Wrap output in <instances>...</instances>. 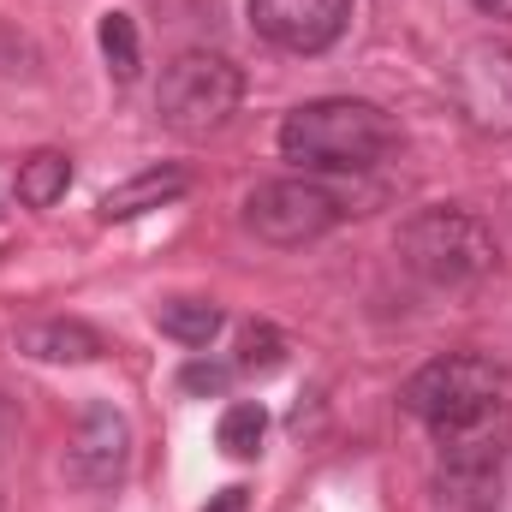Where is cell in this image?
<instances>
[{
  "label": "cell",
  "mask_w": 512,
  "mask_h": 512,
  "mask_svg": "<svg viewBox=\"0 0 512 512\" xmlns=\"http://www.w3.org/2000/svg\"><path fill=\"white\" fill-rule=\"evenodd\" d=\"M387 149H393V120L358 96L304 102L280 126V155L298 161L304 173H370Z\"/></svg>",
  "instance_id": "6da1fadb"
},
{
  "label": "cell",
  "mask_w": 512,
  "mask_h": 512,
  "mask_svg": "<svg viewBox=\"0 0 512 512\" xmlns=\"http://www.w3.org/2000/svg\"><path fill=\"white\" fill-rule=\"evenodd\" d=\"M399 256H405V268H417L435 286H471L495 268V233L471 209L435 203L399 227Z\"/></svg>",
  "instance_id": "7a4b0ae2"
},
{
  "label": "cell",
  "mask_w": 512,
  "mask_h": 512,
  "mask_svg": "<svg viewBox=\"0 0 512 512\" xmlns=\"http://www.w3.org/2000/svg\"><path fill=\"white\" fill-rule=\"evenodd\" d=\"M245 102V72L221 54H179L167 72H161V90H155V108L161 120L185 137H209L221 131Z\"/></svg>",
  "instance_id": "3957f363"
},
{
  "label": "cell",
  "mask_w": 512,
  "mask_h": 512,
  "mask_svg": "<svg viewBox=\"0 0 512 512\" xmlns=\"http://www.w3.org/2000/svg\"><path fill=\"white\" fill-rule=\"evenodd\" d=\"M495 405H507V376L477 352H447L405 382V411L423 417L429 429H453V423L483 417Z\"/></svg>",
  "instance_id": "277c9868"
},
{
  "label": "cell",
  "mask_w": 512,
  "mask_h": 512,
  "mask_svg": "<svg viewBox=\"0 0 512 512\" xmlns=\"http://www.w3.org/2000/svg\"><path fill=\"white\" fill-rule=\"evenodd\" d=\"M340 197L316 179H268L245 197V221H251L256 239L268 245H310L322 239L334 221H340Z\"/></svg>",
  "instance_id": "5b68a950"
},
{
  "label": "cell",
  "mask_w": 512,
  "mask_h": 512,
  "mask_svg": "<svg viewBox=\"0 0 512 512\" xmlns=\"http://www.w3.org/2000/svg\"><path fill=\"white\" fill-rule=\"evenodd\" d=\"M453 96H459V114L477 131L512 137V48L471 42L453 66Z\"/></svg>",
  "instance_id": "8992f818"
},
{
  "label": "cell",
  "mask_w": 512,
  "mask_h": 512,
  "mask_svg": "<svg viewBox=\"0 0 512 512\" xmlns=\"http://www.w3.org/2000/svg\"><path fill=\"white\" fill-rule=\"evenodd\" d=\"M131 459V423L114 405H84L66 441V477L78 489H114Z\"/></svg>",
  "instance_id": "52a82bcc"
},
{
  "label": "cell",
  "mask_w": 512,
  "mask_h": 512,
  "mask_svg": "<svg viewBox=\"0 0 512 512\" xmlns=\"http://www.w3.org/2000/svg\"><path fill=\"white\" fill-rule=\"evenodd\" d=\"M352 0H251L256 36H268L286 54H322L346 36Z\"/></svg>",
  "instance_id": "ba28073f"
},
{
  "label": "cell",
  "mask_w": 512,
  "mask_h": 512,
  "mask_svg": "<svg viewBox=\"0 0 512 512\" xmlns=\"http://www.w3.org/2000/svg\"><path fill=\"white\" fill-rule=\"evenodd\" d=\"M18 352H30L42 364H90V358H102V334L84 322H30V328H18Z\"/></svg>",
  "instance_id": "9c48e42d"
},
{
  "label": "cell",
  "mask_w": 512,
  "mask_h": 512,
  "mask_svg": "<svg viewBox=\"0 0 512 512\" xmlns=\"http://www.w3.org/2000/svg\"><path fill=\"white\" fill-rule=\"evenodd\" d=\"M185 185H191L185 167H149V173H137V179L114 185V191L102 197V221H131V215H143V209H161V203H173Z\"/></svg>",
  "instance_id": "30bf717a"
},
{
  "label": "cell",
  "mask_w": 512,
  "mask_h": 512,
  "mask_svg": "<svg viewBox=\"0 0 512 512\" xmlns=\"http://www.w3.org/2000/svg\"><path fill=\"white\" fill-rule=\"evenodd\" d=\"M72 185V155L60 149H36L24 167H18V203L24 209H54Z\"/></svg>",
  "instance_id": "8fae6325"
},
{
  "label": "cell",
  "mask_w": 512,
  "mask_h": 512,
  "mask_svg": "<svg viewBox=\"0 0 512 512\" xmlns=\"http://www.w3.org/2000/svg\"><path fill=\"white\" fill-rule=\"evenodd\" d=\"M155 322H161V334L179 340V346H209V340L221 334V304H215V298H167V304L155 310Z\"/></svg>",
  "instance_id": "7c38bea8"
},
{
  "label": "cell",
  "mask_w": 512,
  "mask_h": 512,
  "mask_svg": "<svg viewBox=\"0 0 512 512\" xmlns=\"http://www.w3.org/2000/svg\"><path fill=\"white\" fill-rule=\"evenodd\" d=\"M262 435H268V411H262L256 399L227 405L221 423H215V441H221L227 459H256V453H262Z\"/></svg>",
  "instance_id": "4fadbf2b"
},
{
  "label": "cell",
  "mask_w": 512,
  "mask_h": 512,
  "mask_svg": "<svg viewBox=\"0 0 512 512\" xmlns=\"http://www.w3.org/2000/svg\"><path fill=\"white\" fill-rule=\"evenodd\" d=\"M102 54H108V72L131 84L137 78V66H143V42H137V24H131L126 12H102Z\"/></svg>",
  "instance_id": "5bb4252c"
},
{
  "label": "cell",
  "mask_w": 512,
  "mask_h": 512,
  "mask_svg": "<svg viewBox=\"0 0 512 512\" xmlns=\"http://www.w3.org/2000/svg\"><path fill=\"white\" fill-rule=\"evenodd\" d=\"M280 358H286V340H280L268 322H251V328L239 334V370L268 376V370H280Z\"/></svg>",
  "instance_id": "9a60e30c"
},
{
  "label": "cell",
  "mask_w": 512,
  "mask_h": 512,
  "mask_svg": "<svg viewBox=\"0 0 512 512\" xmlns=\"http://www.w3.org/2000/svg\"><path fill=\"white\" fill-rule=\"evenodd\" d=\"M179 387H185V393H209V399H221V393L233 387V370L215 364V358H191V364L179 370Z\"/></svg>",
  "instance_id": "2e32d148"
},
{
  "label": "cell",
  "mask_w": 512,
  "mask_h": 512,
  "mask_svg": "<svg viewBox=\"0 0 512 512\" xmlns=\"http://www.w3.org/2000/svg\"><path fill=\"white\" fill-rule=\"evenodd\" d=\"M203 512H251V495L233 483V489H221V495H209V507Z\"/></svg>",
  "instance_id": "e0dca14e"
},
{
  "label": "cell",
  "mask_w": 512,
  "mask_h": 512,
  "mask_svg": "<svg viewBox=\"0 0 512 512\" xmlns=\"http://www.w3.org/2000/svg\"><path fill=\"white\" fill-rule=\"evenodd\" d=\"M477 12H489V18H512V0H471Z\"/></svg>",
  "instance_id": "ac0fdd59"
}]
</instances>
